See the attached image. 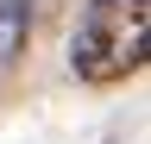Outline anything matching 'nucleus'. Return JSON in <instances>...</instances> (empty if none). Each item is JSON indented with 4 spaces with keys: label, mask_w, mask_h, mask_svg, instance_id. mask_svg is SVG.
Wrapping results in <instances>:
<instances>
[{
    "label": "nucleus",
    "mask_w": 151,
    "mask_h": 144,
    "mask_svg": "<svg viewBox=\"0 0 151 144\" xmlns=\"http://www.w3.org/2000/svg\"><path fill=\"white\" fill-rule=\"evenodd\" d=\"M69 63L82 82H113L145 63V0H88Z\"/></svg>",
    "instance_id": "obj_1"
},
{
    "label": "nucleus",
    "mask_w": 151,
    "mask_h": 144,
    "mask_svg": "<svg viewBox=\"0 0 151 144\" xmlns=\"http://www.w3.org/2000/svg\"><path fill=\"white\" fill-rule=\"evenodd\" d=\"M25 38H32V6L25 0H0V82L25 57Z\"/></svg>",
    "instance_id": "obj_2"
}]
</instances>
